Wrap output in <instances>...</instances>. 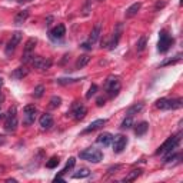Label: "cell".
I'll use <instances>...</instances> for the list:
<instances>
[{
  "instance_id": "cell-25",
  "label": "cell",
  "mask_w": 183,
  "mask_h": 183,
  "mask_svg": "<svg viewBox=\"0 0 183 183\" xmlns=\"http://www.w3.org/2000/svg\"><path fill=\"white\" fill-rule=\"evenodd\" d=\"M156 107L160 110H169L170 109V99H159L156 102Z\"/></svg>"
},
{
  "instance_id": "cell-30",
  "label": "cell",
  "mask_w": 183,
  "mask_h": 183,
  "mask_svg": "<svg viewBox=\"0 0 183 183\" xmlns=\"http://www.w3.org/2000/svg\"><path fill=\"white\" fill-rule=\"evenodd\" d=\"M146 44H147V39H146V36H142V37L137 40V44H136V49H137V52H143L146 49Z\"/></svg>"
},
{
  "instance_id": "cell-41",
  "label": "cell",
  "mask_w": 183,
  "mask_h": 183,
  "mask_svg": "<svg viewBox=\"0 0 183 183\" xmlns=\"http://www.w3.org/2000/svg\"><path fill=\"white\" fill-rule=\"evenodd\" d=\"M166 3H167L166 0H163V2H157V3H156V10H157V9H162V7H165V6H166Z\"/></svg>"
},
{
  "instance_id": "cell-15",
  "label": "cell",
  "mask_w": 183,
  "mask_h": 183,
  "mask_svg": "<svg viewBox=\"0 0 183 183\" xmlns=\"http://www.w3.org/2000/svg\"><path fill=\"white\" fill-rule=\"evenodd\" d=\"M112 140H113V135H110V133H107V132L99 135V137H97V143L103 145L105 147H107V146L112 145Z\"/></svg>"
},
{
  "instance_id": "cell-19",
  "label": "cell",
  "mask_w": 183,
  "mask_h": 183,
  "mask_svg": "<svg viewBox=\"0 0 183 183\" xmlns=\"http://www.w3.org/2000/svg\"><path fill=\"white\" fill-rule=\"evenodd\" d=\"M143 107H145V105H143V103H135L133 106H130V107L127 109V112H126V115H127V116L137 115V113H140V112L143 110Z\"/></svg>"
},
{
  "instance_id": "cell-26",
  "label": "cell",
  "mask_w": 183,
  "mask_h": 183,
  "mask_svg": "<svg viewBox=\"0 0 183 183\" xmlns=\"http://www.w3.org/2000/svg\"><path fill=\"white\" fill-rule=\"evenodd\" d=\"M89 62H90V56H87V54H83V56H80V57L77 59V62H76V69L85 67Z\"/></svg>"
},
{
  "instance_id": "cell-38",
  "label": "cell",
  "mask_w": 183,
  "mask_h": 183,
  "mask_svg": "<svg viewBox=\"0 0 183 183\" xmlns=\"http://www.w3.org/2000/svg\"><path fill=\"white\" fill-rule=\"evenodd\" d=\"M23 112L24 113H34L36 112V107H34V105H27V106H24Z\"/></svg>"
},
{
  "instance_id": "cell-7",
  "label": "cell",
  "mask_w": 183,
  "mask_h": 183,
  "mask_svg": "<svg viewBox=\"0 0 183 183\" xmlns=\"http://www.w3.org/2000/svg\"><path fill=\"white\" fill-rule=\"evenodd\" d=\"M30 63L34 66L36 69H40V70H47L52 66V59H44L42 56H33L30 60Z\"/></svg>"
},
{
  "instance_id": "cell-8",
  "label": "cell",
  "mask_w": 183,
  "mask_h": 183,
  "mask_svg": "<svg viewBox=\"0 0 183 183\" xmlns=\"http://www.w3.org/2000/svg\"><path fill=\"white\" fill-rule=\"evenodd\" d=\"M66 34V27L65 24H57L53 30H50V39L52 40H60L65 37Z\"/></svg>"
},
{
  "instance_id": "cell-1",
  "label": "cell",
  "mask_w": 183,
  "mask_h": 183,
  "mask_svg": "<svg viewBox=\"0 0 183 183\" xmlns=\"http://www.w3.org/2000/svg\"><path fill=\"white\" fill-rule=\"evenodd\" d=\"M180 143V133L179 135H175V136H170L169 139L166 142L163 143L157 149L156 155H166V153H170V152H175L177 149V146Z\"/></svg>"
},
{
  "instance_id": "cell-4",
  "label": "cell",
  "mask_w": 183,
  "mask_h": 183,
  "mask_svg": "<svg viewBox=\"0 0 183 183\" xmlns=\"http://www.w3.org/2000/svg\"><path fill=\"white\" fill-rule=\"evenodd\" d=\"M172 43H173V39L167 34V32L166 30L160 32V39H159V43H157V50H159L160 53H166V52L170 49Z\"/></svg>"
},
{
  "instance_id": "cell-14",
  "label": "cell",
  "mask_w": 183,
  "mask_h": 183,
  "mask_svg": "<svg viewBox=\"0 0 183 183\" xmlns=\"http://www.w3.org/2000/svg\"><path fill=\"white\" fill-rule=\"evenodd\" d=\"M107 123V120L106 119H97V120H95V122H92L90 125L87 126L85 129V133H89V132H95V130L100 129V127H103V126Z\"/></svg>"
},
{
  "instance_id": "cell-47",
  "label": "cell",
  "mask_w": 183,
  "mask_h": 183,
  "mask_svg": "<svg viewBox=\"0 0 183 183\" xmlns=\"http://www.w3.org/2000/svg\"><path fill=\"white\" fill-rule=\"evenodd\" d=\"M2 86H3V79L0 77V89H2Z\"/></svg>"
},
{
  "instance_id": "cell-20",
  "label": "cell",
  "mask_w": 183,
  "mask_h": 183,
  "mask_svg": "<svg viewBox=\"0 0 183 183\" xmlns=\"http://www.w3.org/2000/svg\"><path fill=\"white\" fill-rule=\"evenodd\" d=\"M143 170L142 169H133L132 172H129V175L126 177H123V182H133V180H136L137 177L142 175Z\"/></svg>"
},
{
  "instance_id": "cell-5",
  "label": "cell",
  "mask_w": 183,
  "mask_h": 183,
  "mask_svg": "<svg viewBox=\"0 0 183 183\" xmlns=\"http://www.w3.org/2000/svg\"><path fill=\"white\" fill-rule=\"evenodd\" d=\"M112 145H113V152L115 153H122L123 150L126 149V146H127V137L123 136V135L113 136Z\"/></svg>"
},
{
  "instance_id": "cell-22",
  "label": "cell",
  "mask_w": 183,
  "mask_h": 183,
  "mask_svg": "<svg viewBox=\"0 0 183 183\" xmlns=\"http://www.w3.org/2000/svg\"><path fill=\"white\" fill-rule=\"evenodd\" d=\"M36 44H37V40L34 37L27 39V42L24 43V53H32L34 50V47H36Z\"/></svg>"
},
{
  "instance_id": "cell-12",
  "label": "cell",
  "mask_w": 183,
  "mask_h": 183,
  "mask_svg": "<svg viewBox=\"0 0 183 183\" xmlns=\"http://www.w3.org/2000/svg\"><path fill=\"white\" fill-rule=\"evenodd\" d=\"M39 123H40L42 129H50L52 126H53V116L49 115V113H44V115L40 116Z\"/></svg>"
},
{
  "instance_id": "cell-33",
  "label": "cell",
  "mask_w": 183,
  "mask_h": 183,
  "mask_svg": "<svg viewBox=\"0 0 183 183\" xmlns=\"http://www.w3.org/2000/svg\"><path fill=\"white\" fill-rule=\"evenodd\" d=\"M60 105H62V99L59 97V96H53V97L50 99V106L52 107H59Z\"/></svg>"
},
{
  "instance_id": "cell-27",
  "label": "cell",
  "mask_w": 183,
  "mask_h": 183,
  "mask_svg": "<svg viewBox=\"0 0 183 183\" xmlns=\"http://www.w3.org/2000/svg\"><path fill=\"white\" fill-rule=\"evenodd\" d=\"M36 120V112L34 113H24V119H23V123L26 126H30L34 123Z\"/></svg>"
},
{
  "instance_id": "cell-6",
  "label": "cell",
  "mask_w": 183,
  "mask_h": 183,
  "mask_svg": "<svg viewBox=\"0 0 183 183\" xmlns=\"http://www.w3.org/2000/svg\"><path fill=\"white\" fill-rule=\"evenodd\" d=\"M20 40H22V33H20V32H14V33L12 34L10 42L7 43L6 49H4V52H6L7 56H12V54L14 53V50H16V47H17V44L20 43Z\"/></svg>"
},
{
  "instance_id": "cell-9",
  "label": "cell",
  "mask_w": 183,
  "mask_h": 183,
  "mask_svg": "<svg viewBox=\"0 0 183 183\" xmlns=\"http://www.w3.org/2000/svg\"><path fill=\"white\" fill-rule=\"evenodd\" d=\"M100 34H102V23H100V22H97V23L95 24V27H93V30H92L90 36H89V43H90V44L96 43V42L99 40V37H100Z\"/></svg>"
},
{
  "instance_id": "cell-28",
  "label": "cell",
  "mask_w": 183,
  "mask_h": 183,
  "mask_svg": "<svg viewBox=\"0 0 183 183\" xmlns=\"http://www.w3.org/2000/svg\"><path fill=\"white\" fill-rule=\"evenodd\" d=\"M132 126H133V116H126V117L123 119L120 127H122V129H130Z\"/></svg>"
},
{
  "instance_id": "cell-37",
  "label": "cell",
  "mask_w": 183,
  "mask_h": 183,
  "mask_svg": "<svg viewBox=\"0 0 183 183\" xmlns=\"http://www.w3.org/2000/svg\"><path fill=\"white\" fill-rule=\"evenodd\" d=\"M32 57H33V54H32V53H24V52H23V56H22V63H29V62L32 60Z\"/></svg>"
},
{
  "instance_id": "cell-48",
  "label": "cell",
  "mask_w": 183,
  "mask_h": 183,
  "mask_svg": "<svg viewBox=\"0 0 183 183\" xmlns=\"http://www.w3.org/2000/svg\"><path fill=\"white\" fill-rule=\"evenodd\" d=\"M3 117H4V116H3V115H2V113H0V119H3Z\"/></svg>"
},
{
  "instance_id": "cell-29",
  "label": "cell",
  "mask_w": 183,
  "mask_h": 183,
  "mask_svg": "<svg viewBox=\"0 0 183 183\" xmlns=\"http://www.w3.org/2000/svg\"><path fill=\"white\" fill-rule=\"evenodd\" d=\"M59 163H60V159H59L57 156H53V157H50V159L46 162V167H49V169H54Z\"/></svg>"
},
{
  "instance_id": "cell-10",
  "label": "cell",
  "mask_w": 183,
  "mask_h": 183,
  "mask_svg": "<svg viewBox=\"0 0 183 183\" xmlns=\"http://www.w3.org/2000/svg\"><path fill=\"white\" fill-rule=\"evenodd\" d=\"M17 116H10V117H6V122H4V130L6 132H16L17 129Z\"/></svg>"
},
{
  "instance_id": "cell-18",
  "label": "cell",
  "mask_w": 183,
  "mask_h": 183,
  "mask_svg": "<svg viewBox=\"0 0 183 183\" xmlns=\"http://www.w3.org/2000/svg\"><path fill=\"white\" fill-rule=\"evenodd\" d=\"M147 129H149V123L147 122H140L139 125L135 127V133L137 137H142L143 135H146V132H147Z\"/></svg>"
},
{
  "instance_id": "cell-24",
  "label": "cell",
  "mask_w": 183,
  "mask_h": 183,
  "mask_svg": "<svg viewBox=\"0 0 183 183\" xmlns=\"http://www.w3.org/2000/svg\"><path fill=\"white\" fill-rule=\"evenodd\" d=\"M89 175H90V170H89L87 167H82V169H79L76 173H73L72 177H73V179H83V177H87Z\"/></svg>"
},
{
  "instance_id": "cell-11",
  "label": "cell",
  "mask_w": 183,
  "mask_h": 183,
  "mask_svg": "<svg viewBox=\"0 0 183 183\" xmlns=\"http://www.w3.org/2000/svg\"><path fill=\"white\" fill-rule=\"evenodd\" d=\"M27 75H29V69H27L26 66H20V67L14 69V70L12 72L10 77L12 79H16V80H22V79L26 77Z\"/></svg>"
},
{
  "instance_id": "cell-23",
  "label": "cell",
  "mask_w": 183,
  "mask_h": 183,
  "mask_svg": "<svg viewBox=\"0 0 183 183\" xmlns=\"http://www.w3.org/2000/svg\"><path fill=\"white\" fill-rule=\"evenodd\" d=\"M120 36H122V33H120V26H119V30L115 33V36L112 37V40L107 43V46H109V49H110V50H113V49L117 46L119 40H120Z\"/></svg>"
},
{
  "instance_id": "cell-34",
  "label": "cell",
  "mask_w": 183,
  "mask_h": 183,
  "mask_svg": "<svg viewBox=\"0 0 183 183\" xmlns=\"http://www.w3.org/2000/svg\"><path fill=\"white\" fill-rule=\"evenodd\" d=\"M96 92H97V86H96V85H92L90 87H89V92H87V95H86V97L90 99L92 96L96 95Z\"/></svg>"
},
{
  "instance_id": "cell-46",
  "label": "cell",
  "mask_w": 183,
  "mask_h": 183,
  "mask_svg": "<svg viewBox=\"0 0 183 183\" xmlns=\"http://www.w3.org/2000/svg\"><path fill=\"white\" fill-rule=\"evenodd\" d=\"M6 182H7V183H16L17 180H16V179H7Z\"/></svg>"
},
{
  "instance_id": "cell-40",
  "label": "cell",
  "mask_w": 183,
  "mask_h": 183,
  "mask_svg": "<svg viewBox=\"0 0 183 183\" xmlns=\"http://www.w3.org/2000/svg\"><path fill=\"white\" fill-rule=\"evenodd\" d=\"M82 49H85V50H92V44L89 43V42H86V43H82L80 44Z\"/></svg>"
},
{
  "instance_id": "cell-16",
  "label": "cell",
  "mask_w": 183,
  "mask_h": 183,
  "mask_svg": "<svg viewBox=\"0 0 183 183\" xmlns=\"http://www.w3.org/2000/svg\"><path fill=\"white\" fill-rule=\"evenodd\" d=\"M140 7H142V3H140V2H137V3H133L130 7H127V10H126V13H125L126 19L135 17L136 14H137V12L140 10Z\"/></svg>"
},
{
  "instance_id": "cell-21",
  "label": "cell",
  "mask_w": 183,
  "mask_h": 183,
  "mask_svg": "<svg viewBox=\"0 0 183 183\" xmlns=\"http://www.w3.org/2000/svg\"><path fill=\"white\" fill-rule=\"evenodd\" d=\"M27 17H29V10H22L16 14L14 17V23L16 24H23L24 22L27 20Z\"/></svg>"
},
{
  "instance_id": "cell-17",
  "label": "cell",
  "mask_w": 183,
  "mask_h": 183,
  "mask_svg": "<svg viewBox=\"0 0 183 183\" xmlns=\"http://www.w3.org/2000/svg\"><path fill=\"white\" fill-rule=\"evenodd\" d=\"M75 165H76V159H75V157H70V159H69V160H67V163H66V166H65V169L62 170V172H60V173H59L57 176L54 177V182H57V180H60V179H62V176H63V175H65V173H66V172H67V170H70V169H72V167L75 166Z\"/></svg>"
},
{
  "instance_id": "cell-44",
  "label": "cell",
  "mask_w": 183,
  "mask_h": 183,
  "mask_svg": "<svg viewBox=\"0 0 183 183\" xmlns=\"http://www.w3.org/2000/svg\"><path fill=\"white\" fill-rule=\"evenodd\" d=\"M4 142H6V137H4V136H2V135H0V145H3Z\"/></svg>"
},
{
  "instance_id": "cell-2",
  "label": "cell",
  "mask_w": 183,
  "mask_h": 183,
  "mask_svg": "<svg viewBox=\"0 0 183 183\" xmlns=\"http://www.w3.org/2000/svg\"><path fill=\"white\" fill-rule=\"evenodd\" d=\"M79 157H80L82 160H87V162H92V163H99L103 159V153L99 149L89 147V149L79 153Z\"/></svg>"
},
{
  "instance_id": "cell-49",
  "label": "cell",
  "mask_w": 183,
  "mask_h": 183,
  "mask_svg": "<svg viewBox=\"0 0 183 183\" xmlns=\"http://www.w3.org/2000/svg\"><path fill=\"white\" fill-rule=\"evenodd\" d=\"M0 96H2V92H0Z\"/></svg>"
},
{
  "instance_id": "cell-36",
  "label": "cell",
  "mask_w": 183,
  "mask_h": 183,
  "mask_svg": "<svg viewBox=\"0 0 183 183\" xmlns=\"http://www.w3.org/2000/svg\"><path fill=\"white\" fill-rule=\"evenodd\" d=\"M180 54H177L176 57L175 59H172V60H167V62H165V63H162V66H169V65H175V63H177V62H180Z\"/></svg>"
},
{
  "instance_id": "cell-43",
  "label": "cell",
  "mask_w": 183,
  "mask_h": 183,
  "mask_svg": "<svg viewBox=\"0 0 183 183\" xmlns=\"http://www.w3.org/2000/svg\"><path fill=\"white\" fill-rule=\"evenodd\" d=\"M120 167H122V166H120V165H116V166H112V167H110V169H109L107 172H109V173H115L116 170H119V169H120Z\"/></svg>"
},
{
  "instance_id": "cell-35",
  "label": "cell",
  "mask_w": 183,
  "mask_h": 183,
  "mask_svg": "<svg viewBox=\"0 0 183 183\" xmlns=\"http://www.w3.org/2000/svg\"><path fill=\"white\" fill-rule=\"evenodd\" d=\"M77 80L79 79H57V83L59 85H67V83H75Z\"/></svg>"
},
{
  "instance_id": "cell-3",
  "label": "cell",
  "mask_w": 183,
  "mask_h": 183,
  "mask_svg": "<svg viewBox=\"0 0 183 183\" xmlns=\"http://www.w3.org/2000/svg\"><path fill=\"white\" fill-rule=\"evenodd\" d=\"M105 89H106V92H107V95L110 96V97L117 96V93L120 92V82H119V77H113V76L107 77Z\"/></svg>"
},
{
  "instance_id": "cell-50",
  "label": "cell",
  "mask_w": 183,
  "mask_h": 183,
  "mask_svg": "<svg viewBox=\"0 0 183 183\" xmlns=\"http://www.w3.org/2000/svg\"><path fill=\"white\" fill-rule=\"evenodd\" d=\"M99 2H103V0H99Z\"/></svg>"
},
{
  "instance_id": "cell-45",
  "label": "cell",
  "mask_w": 183,
  "mask_h": 183,
  "mask_svg": "<svg viewBox=\"0 0 183 183\" xmlns=\"http://www.w3.org/2000/svg\"><path fill=\"white\" fill-rule=\"evenodd\" d=\"M52 20H53V17H47V23H46V24H47V26H50V24H52Z\"/></svg>"
},
{
  "instance_id": "cell-42",
  "label": "cell",
  "mask_w": 183,
  "mask_h": 183,
  "mask_svg": "<svg viewBox=\"0 0 183 183\" xmlns=\"http://www.w3.org/2000/svg\"><path fill=\"white\" fill-rule=\"evenodd\" d=\"M105 102H106V100H105V99H103V97H99L97 100H96V105H97L99 107H102V106L105 105Z\"/></svg>"
},
{
  "instance_id": "cell-32",
  "label": "cell",
  "mask_w": 183,
  "mask_h": 183,
  "mask_svg": "<svg viewBox=\"0 0 183 183\" xmlns=\"http://www.w3.org/2000/svg\"><path fill=\"white\" fill-rule=\"evenodd\" d=\"M43 93H44V86L43 85H39V86H36L34 87V92H33V96L34 97H42L43 96Z\"/></svg>"
},
{
  "instance_id": "cell-13",
  "label": "cell",
  "mask_w": 183,
  "mask_h": 183,
  "mask_svg": "<svg viewBox=\"0 0 183 183\" xmlns=\"http://www.w3.org/2000/svg\"><path fill=\"white\" fill-rule=\"evenodd\" d=\"M86 113H87V109L83 105H75L73 106V117L76 119V120H82V119L86 116Z\"/></svg>"
},
{
  "instance_id": "cell-31",
  "label": "cell",
  "mask_w": 183,
  "mask_h": 183,
  "mask_svg": "<svg viewBox=\"0 0 183 183\" xmlns=\"http://www.w3.org/2000/svg\"><path fill=\"white\" fill-rule=\"evenodd\" d=\"M182 106H183V100H182V99H172V100H170V109H172V110L182 109Z\"/></svg>"
},
{
  "instance_id": "cell-39",
  "label": "cell",
  "mask_w": 183,
  "mask_h": 183,
  "mask_svg": "<svg viewBox=\"0 0 183 183\" xmlns=\"http://www.w3.org/2000/svg\"><path fill=\"white\" fill-rule=\"evenodd\" d=\"M16 113H17V107H16V106H12V107L9 109V112H7V115L4 116V117H10V116H16Z\"/></svg>"
}]
</instances>
